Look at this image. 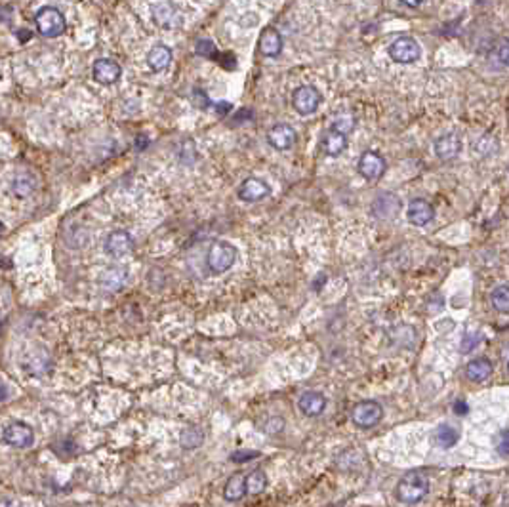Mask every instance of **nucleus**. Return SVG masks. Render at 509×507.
Returning a JSON list of instances; mask_svg holds the SVG:
<instances>
[{
	"instance_id": "f257e3e1",
	"label": "nucleus",
	"mask_w": 509,
	"mask_h": 507,
	"mask_svg": "<svg viewBox=\"0 0 509 507\" xmlns=\"http://www.w3.org/2000/svg\"><path fill=\"white\" fill-rule=\"evenodd\" d=\"M397 500L403 503H418L422 501L429 492L428 477L418 471H410L399 481L397 484Z\"/></svg>"
},
{
	"instance_id": "f03ea898",
	"label": "nucleus",
	"mask_w": 509,
	"mask_h": 507,
	"mask_svg": "<svg viewBox=\"0 0 509 507\" xmlns=\"http://www.w3.org/2000/svg\"><path fill=\"white\" fill-rule=\"evenodd\" d=\"M236 261V248L227 241L214 242L206 254V266L214 275H222V273L229 271L231 267L235 266Z\"/></svg>"
},
{
	"instance_id": "7ed1b4c3",
	"label": "nucleus",
	"mask_w": 509,
	"mask_h": 507,
	"mask_svg": "<svg viewBox=\"0 0 509 507\" xmlns=\"http://www.w3.org/2000/svg\"><path fill=\"white\" fill-rule=\"evenodd\" d=\"M35 25H37L38 33L46 38H57L67 29L65 16L54 6L40 8V10L35 13Z\"/></svg>"
},
{
	"instance_id": "20e7f679",
	"label": "nucleus",
	"mask_w": 509,
	"mask_h": 507,
	"mask_svg": "<svg viewBox=\"0 0 509 507\" xmlns=\"http://www.w3.org/2000/svg\"><path fill=\"white\" fill-rule=\"evenodd\" d=\"M321 103H323V93L319 92L315 86L304 84V86H298L294 90L292 107L294 111L302 115V117H309L313 113H317Z\"/></svg>"
},
{
	"instance_id": "39448f33",
	"label": "nucleus",
	"mask_w": 509,
	"mask_h": 507,
	"mask_svg": "<svg viewBox=\"0 0 509 507\" xmlns=\"http://www.w3.org/2000/svg\"><path fill=\"white\" fill-rule=\"evenodd\" d=\"M389 57L401 65H412L422 57V46L414 37H399L389 46Z\"/></svg>"
},
{
	"instance_id": "423d86ee",
	"label": "nucleus",
	"mask_w": 509,
	"mask_h": 507,
	"mask_svg": "<svg viewBox=\"0 0 509 507\" xmlns=\"http://www.w3.org/2000/svg\"><path fill=\"white\" fill-rule=\"evenodd\" d=\"M384 418V409L376 401H362L357 402L351 410V421L360 429H370L378 426Z\"/></svg>"
},
{
	"instance_id": "0eeeda50",
	"label": "nucleus",
	"mask_w": 509,
	"mask_h": 507,
	"mask_svg": "<svg viewBox=\"0 0 509 507\" xmlns=\"http://www.w3.org/2000/svg\"><path fill=\"white\" fill-rule=\"evenodd\" d=\"M2 440L13 448H29L35 443V431L25 421H12L2 429Z\"/></svg>"
},
{
	"instance_id": "6e6552de",
	"label": "nucleus",
	"mask_w": 509,
	"mask_h": 507,
	"mask_svg": "<svg viewBox=\"0 0 509 507\" xmlns=\"http://www.w3.org/2000/svg\"><path fill=\"white\" fill-rule=\"evenodd\" d=\"M387 162L378 151H365L357 162V172L367 181H378L384 178Z\"/></svg>"
},
{
	"instance_id": "1a4fd4ad",
	"label": "nucleus",
	"mask_w": 509,
	"mask_h": 507,
	"mask_svg": "<svg viewBox=\"0 0 509 507\" xmlns=\"http://www.w3.org/2000/svg\"><path fill=\"white\" fill-rule=\"evenodd\" d=\"M271 195V187L268 181H263L261 178H246L242 181L239 189H236V197L241 198L242 203H260L263 198H268Z\"/></svg>"
},
{
	"instance_id": "9d476101",
	"label": "nucleus",
	"mask_w": 509,
	"mask_h": 507,
	"mask_svg": "<svg viewBox=\"0 0 509 507\" xmlns=\"http://www.w3.org/2000/svg\"><path fill=\"white\" fill-rule=\"evenodd\" d=\"M370 212H372V216H376L378 220H395V217L399 216V212H401V200H399L397 195H393V193L382 191L378 193V197L372 200Z\"/></svg>"
},
{
	"instance_id": "9b49d317",
	"label": "nucleus",
	"mask_w": 509,
	"mask_h": 507,
	"mask_svg": "<svg viewBox=\"0 0 509 507\" xmlns=\"http://www.w3.org/2000/svg\"><path fill=\"white\" fill-rule=\"evenodd\" d=\"M462 147H464V145H462V139H459L458 134H454V132L442 134V136L437 137L433 143L435 156L442 162L458 159L459 153H462Z\"/></svg>"
},
{
	"instance_id": "f8f14e48",
	"label": "nucleus",
	"mask_w": 509,
	"mask_h": 507,
	"mask_svg": "<svg viewBox=\"0 0 509 507\" xmlns=\"http://www.w3.org/2000/svg\"><path fill=\"white\" fill-rule=\"evenodd\" d=\"M120 74H122V69H120V65H118L115 59L101 57V59H96V62H93L92 76L98 84L111 86V84H115V82L120 79Z\"/></svg>"
},
{
	"instance_id": "ddd939ff",
	"label": "nucleus",
	"mask_w": 509,
	"mask_h": 507,
	"mask_svg": "<svg viewBox=\"0 0 509 507\" xmlns=\"http://www.w3.org/2000/svg\"><path fill=\"white\" fill-rule=\"evenodd\" d=\"M103 248H105V254H109L111 258H125L134 248V239L128 231H113L107 235Z\"/></svg>"
},
{
	"instance_id": "4468645a",
	"label": "nucleus",
	"mask_w": 509,
	"mask_h": 507,
	"mask_svg": "<svg viewBox=\"0 0 509 507\" xmlns=\"http://www.w3.org/2000/svg\"><path fill=\"white\" fill-rule=\"evenodd\" d=\"M296 136H298V134H296V130H294L290 124L279 123L275 124L273 128L268 132V142L275 151H288V149L294 147Z\"/></svg>"
},
{
	"instance_id": "2eb2a0df",
	"label": "nucleus",
	"mask_w": 509,
	"mask_h": 507,
	"mask_svg": "<svg viewBox=\"0 0 509 507\" xmlns=\"http://www.w3.org/2000/svg\"><path fill=\"white\" fill-rule=\"evenodd\" d=\"M435 210L425 198H414L410 200L406 208V220L416 227H425L428 223L433 222Z\"/></svg>"
},
{
	"instance_id": "dca6fc26",
	"label": "nucleus",
	"mask_w": 509,
	"mask_h": 507,
	"mask_svg": "<svg viewBox=\"0 0 509 507\" xmlns=\"http://www.w3.org/2000/svg\"><path fill=\"white\" fill-rule=\"evenodd\" d=\"M298 409L302 414L309 416V418L321 416L326 409V397L319 391H305L299 395Z\"/></svg>"
},
{
	"instance_id": "f3484780",
	"label": "nucleus",
	"mask_w": 509,
	"mask_h": 507,
	"mask_svg": "<svg viewBox=\"0 0 509 507\" xmlns=\"http://www.w3.org/2000/svg\"><path fill=\"white\" fill-rule=\"evenodd\" d=\"M258 46H260L261 56L265 57H277L280 56L282 52V37L280 33L273 27H265L260 35V40H258Z\"/></svg>"
},
{
	"instance_id": "a211bd4d",
	"label": "nucleus",
	"mask_w": 509,
	"mask_h": 507,
	"mask_svg": "<svg viewBox=\"0 0 509 507\" xmlns=\"http://www.w3.org/2000/svg\"><path fill=\"white\" fill-rule=\"evenodd\" d=\"M494 372V365L486 357H479L467 363L466 366V377L473 384H483Z\"/></svg>"
},
{
	"instance_id": "6ab92c4d",
	"label": "nucleus",
	"mask_w": 509,
	"mask_h": 507,
	"mask_svg": "<svg viewBox=\"0 0 509 507\" xmlns=\"http://www.w3.org/2000/svg\"><path fill=\"white\" fill-rule=\"evenodd\" d=\"M172 63V50L164 44H156L147 52V65L153 73H162L166 71Z\"/></svg>"
},
{
	"instance_id": "aec40b11",
	"label": "nucleus",
	"mask_w": 509,
	"mask_h": 507,
	"mask_svg": "<svg viewBox=\"0 0 509 507\" xmlns=\"http://www.w3.org/2000/svg\"><path fill=\"white\" fill-rule=\"evenodd\" d=\"M345 149H348V136H343V134H340V132H336V130H332V128H328L323 137L324 155L336 159V156L342 155Z\"/></svg>"
},
{
	"instance_id": "412c9836",
	"label": "nucleus",
	"mask_w": 509,
	"mask_h": 507,
	"mask_svg": "<svg viewBox=\"0 0 509 507\" xmlns=\"http://www.w3.org/2000/svg\"><path fill=\"white\" fill-rule=\"evenodd\" d=\"M459 440V431L454 426H448V423H441L437 426L433 433V443L442 450H448L456 446V443Z\"/></svg>"
},
{
	"instance_id": "4be33fe9",
	"label": "nucleus",
	"mask_w": 509,
	"mask_h": 507,
	"mask_svg": "<svg viewBox=\"0 0 509 507\" xmlns=\"http://www.w3.org/2000/svg\"><path fill=\"white\" fill-rule=\"evenodd\" d=\"M246 494V475L235 473L224 486V498L227 501H239Z\"/></svg>"
},
{
	"instance_id": "5701e85b",
	"label": "nucleus",
	"mask_w": 509,
	"mask_h": 507,
	"mask_svg": "<svg viewBox=\"0 0 509 507\" xmlns=\"http://www.w3.org/2000/svg\"><path fill=\"white\" fill-rule=\"evenodd\" d=\"M500 149V142H498L496 136L492 134H483L479 136L475 142H473V153L481 159H488V156H494Z\"/></svg>"
},
{
	"instance_id": "b1692460",
	"label": "nucleus",
	"mask_w": 509,
	"mask_h": 507,
	"mask_svg": "<svg viewBox=\"0 0 509 507\" xmlns=\"http://www.w3.org/2000/svg\"><path fill=\"white\" fill-rule=\"evenodd\" d=\"M153 18L161 27H176V25L181 23V18L178 13H174V8L162 2V4H156L153 6Z\"/></svg>"
},
{
	"instance_id": "393cba45",
	"label": "nucleus",
	"mask_w": 509,
	"mask_h": 507,
	"mask_svg": "<svg viewBox=\"0 0 509 507\" xmlns=\"http://www.w3.org/2000/svg\"><path fill=\"white\" fill-rule=\"evenodd\" d=\"M126 277H128V273L126 269H120V267H113V269H107L103 275H101V286L105 288V290H118V288H122L126 283Z\"/></svg>"
},
{
	"instance_id": "a878e982",
	"label": "nucleus",
	"mask_w": 509,
	"mask_h": 507,
	"mask_svg": "<svg viewBox=\"0 0 509 507\" xmlns=\"http://www.w3.org/2000/svg\"><path fill=\"white\" fill-rule=\"evenodd\" d=\"M180 443H181V448H185V450H195V448H199V446L205 443V431L197 426L185 427L180 435Z\"/></svg>"
},
{
	"instance_id": "bb28decb",
	"label": "nucleus",
	"mask_w": 509,
	"mask_h": 507,
	"mask_svg": "<svg viewBox=\"0 0 509 507\" xmlns=\"http://www.w3.org/2000/svg\"><path fill=\"white\" fill-rule=\"evenodd\" d=\"M268 489V475L263 469L250 471L246 475V494H261Z\"/></svg>"
},
{
	"instance_id": "cd10ccee",
	"label": "nucleus",
	"mask_w": 509,
	"mask_h": 507,
	"mask_svg": "<svg viewBox=\"0 0 509 507\" xmlns=\"http://www.w3.org/2000/svg\"><path fill=\"white\" fill-rule=\"evenodd\" d=\"M492 307L498 313H509V285H500L491 292Z\"/></svg>"
},
{
	"instance_id": "c85d7f7f",
	"label": "nucleus",
	"mask_w": 509,
	"mask_h": 507,
	"mask_svg": "<svg viewBox=\"0 0 509 507\" xmlns=\"http://www.w3.org/2000/svg\"><path fill=\"white\" fill-rule=\"evenodd\" d=\"M35 191V181H33L31 176H18L12 183V193L16 197L25 198L29 197L31 193Z\"/></svg>"
},
{
	"instance_id": "c756f323",
	"label": "nucleus",
	"mask_w": 509,
	"mask_h": 507,
	"mask_svg": "<svg viewBox=\"0 0 509 507\" xmlns=\"http://www.w3.org/2000/svg\"><path fill=\"white\" fill-rule=\"evenodd\" d=\"M332 130L340 132L343 136H349L351 132L355 130V118L351 115H342V117H336L332 126H330Z\"/></svg>"
},
{
	"instance_id": "7c9ffc66",
	"label": "nucleus",
	"mask_w": 509,
	"mask_h": 507,
	"mask_svg": "<svg viewBox=\"0 0 509 507\" xmlns=\"http://www.w3.org/2000/svg\"><path fill=\"white\" fill-rule=\"evenodd\" d=\"M48 366H50V357H48V353H40V355H33L31 357V363H29V372L33 374H37V372H46L48 370Z\"/></svg>"
},
{
	"instance_id": "2f4dec72",
	"label": "nucleus",
	"mask_w": 509,
	"mask_h": 507,
	"mask_svg": "<svg viewBox=\"0 0 509 507\" xmlns=\"http://www.w3.org/2000/svg\"><path fill=\"white\" fill-rule=\"evenodd\" d=\"M197 54H199V56L210 57V59H217V56H219L216 46H214V42H210V40H199V42H197Z\"/></svg>"
},
{
	"instance_id": "473e14b6",
	"label": "nucleus",
	"mask_w": 509,
	"mask_h": 507,
	"mask_svg": "<svg viewBox=\"0 0 509 507\" xmlns=\"http://www.w3.org/2000/svg\"><path fill=\"white\" fill-rule=\"evenodd\" d=\"M494 445H496L498 454H502V456H509V429H503V431H500V433L496 435Z\"/></svg>"
},
{
	"instance_id": "72a5a7b5",
	"label": "nucleus",
	"mask_w": 509,
	"mask_h": 507,
	"mask_svg": "<svg viewBox=\"0 0 509 507\" xmlns=\"http://www.w3.org/2000/svg\"><path fill=\"white\" fill-rule=\"evenodd\" d=\"M496 54L498 59H500L505 67H509V38H502V40H500Z\"/></svg>"
},
{
	"instance_id": "f704fd0d",
	"label": "nucleus",
	"mask_w": 509,
	"mask_h": 507,
	"mask_svg": "<svg viewBox=\"0 0 509 507\" xmlns=\"http://www.w3.org/2000/svg\"><path fill=\"white\" fill-rule=\"evenodd\" d=\"M260 454L258 452H250V450H239L235 454H231V460L235 462V464H244V462H248L252 458H258Z\"/></svg>"
},
{
	"instance_id": "c9c22d12",
	"label": "nucleus",
	"mask_w": 509,
	"mask_h": 507,
	"mask_svg": "<svg viewBox=\"0 0 509 507\" xmlns=\"http://www.w3.org/2000/svg\"><path fill=\"white\" fill-rule=\"evenodd\" d=\"M479 341H481V336L479 334H467L464 341H462V351L471 353L479 346Z\"/></svg>"
},
{
	"instance_id": "e433bc0d",
	"label": "nucleus",
	"mask_w": 509,
	"mask_h": 507,
	"mask_svg": "<svg viewBox=\"0 0 509 507\" xmlns=\"http://www.w3.org/2000/svg\"><path fill=\"white\" fill-rule=\"evenodd\" d=\"M423 2H425V0H401V4H404L406 8H412V10L422 6Z\"/></svg>"
},
{
	"instance_id": "4c0bfd02",
	"label": "nucleus",
	"mask_w": 509,
	"mask_h": 507,
	"mask_svg": "<svg viewBox=\"0 0 509 507\" xmlns=\"http://www.w3.org/2000/svg\"><path fill=\"white\" fill-rule=\"evenodd\" d=\"M454 410L458 412V414H466L467 412V404L464 401H458L456 404H454Z\"/></svg>"
},
{
	"instance_id": "58836bf2",
	"label": "nucleus",
	"mask_w": 509,
	"mask_h": 507,
	"mask_svg": "<svg viewBox=\"0 0 509 507\" xmlns=\"http://www.w3.org/2000/svg\"><path fill=\"white\" fill-rule=\"evenodd\" d=\"M8 399V389L6 385L0 382V402H4Z\"/></svg>"
},
{
	"instance_id": "ea45409f",
	"label": "nucleus",
	"mask_w": 509,
	"mask_h": 507,
	"mask_svg": "<svg viewBox=\"0 0 509 507\" xmlns=\"http://www.w3.org/2000/svg\"><path fill=\"white\" fill-rule=\"evenodd\" d=\"M19 38H21V40H27V38H29V35H27V33H19Z\"/></svg>"
},
{
	"instance_id": "a19ab883",
	"label": "nucleus",
	"mask_w": 509,
	"mask_h": 507,
	"mask_svg": "<svg viewBox=\"0 0 509 507\" xmlns=\"http://www.w3.org/2000/svg\"><path fill=\"white\" fill-rule=\"evenodd\" d=\"M2 233H4V223L0 222V235H2Z\"/></svg>"
},
{
	"instance_id": "79ce46f5",
	"label": "nucleus",
	"mask_w": 509,
	"mask_h": 507,
	"mask_svg": "<svg viewBox=\"0 0 509 507\" xmlns=\"http://www.w3.org/2000/svg\"><path fill=\"white\" fill-rule=\"evenodd\" d=\"M508 370H509V360H508Z\"/></svg>"
},
{
	"instance_id": "37998d69",
	"label": "nucleus",
	"mask_w": 509,
	"mask_h": 507,
	"mask_svg": "<svg viewBox=\"0 0 509 507\" xmlns=\"http://www.w3.org/2000/svg\"><path fill=\"white\" fill-rule=\"evenodd\" d=\"M508 172H509V170H508Z\"/></svg>"
}]
</instances>
